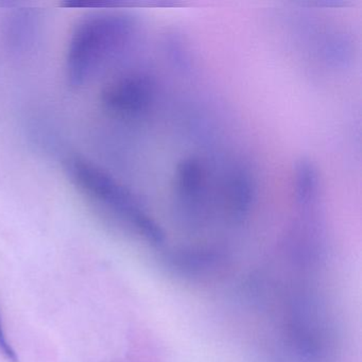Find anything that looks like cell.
Masks as SVG:
<instances>
[{"mask_svg":"<svg viewBox=\"0 0 362 362\" xmlns=\"http://www.w3.org/2000/svg\"><path fill=\"white\" fill-rule=\"evenodd\" d=\"M136 22L124 12L95 11L71 31L65 58V76L73 88H84L105 69L124 60L134 41Z\"/></svg>","mask_w":362,"mask_h":362,"instance_id":"6da1fadb","label":"cell"},{"mask_svg":"<svg viewBox=\"0 0 362 362\" xmlns=\"http://www.w3.org/2000/svg\"><path fill=\"white\" fill-rule=\"evenodd\" d=\"M63 168L74 186L88 200L154 247L164 245L162 228L144 211L133 192L109 173L77 154L65 156Z\"/></svg>","mask_w":362,"mask_h":362,"instance_id":"7a4b0ae2","label":"cell"},{"mask_svg":"<svg viewBox=\"0 0 362 362\" xmlns=\"http://www.w3.org/2000/svg\"><path fill=\"white\" fill-rule=\"evenodd\" d=\"M156 80L148 71H128L112 80L101 90V107L105 115L124 126L143 124L153 110Z\"/></svg>","mask_w":362,"mask_h":362,"instance_id":"3957f363","label":"cell"},{"mask_svg":"<svg viewBox=\"0 0 362 362\" xmlns=\"http://www.w3.org/2000/svg\"><path fill=\"white\" fill-rule=\"evenodd\" d=\"M39 13L31 9H14L5 23V39L12 54L24 56L35 48L40 35Z\"/></svg>","mask_w":362,"mask_h":362,"instance_id":"277c9868","label":"cell"},{"mask_svg":"<svg viewBox=\"0 0 362 362\" xmlns=\"http://www.w3.org/2000/svg\"><path fill=\"white\" fill-rule=\"evenodd\" d=\"M0 354L9 362H18V358L11 343L8 340L7 334L4 329L3 321L0 317Z\"/></svg>","mask_w":362,"mask_h":362,"instance_id":"5b68a950","label":"cell"}]
</instances>
